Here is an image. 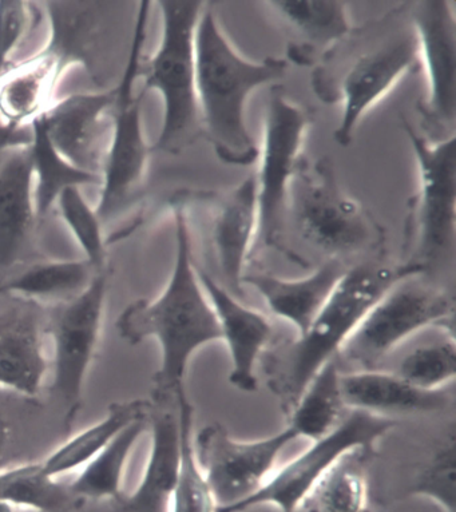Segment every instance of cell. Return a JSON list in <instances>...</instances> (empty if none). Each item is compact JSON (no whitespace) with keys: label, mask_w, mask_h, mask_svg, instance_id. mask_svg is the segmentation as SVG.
I'll return each mask as SVG.
<instances>
[{"label":"cell","mask_w":456,"mask_h":512,"mask_svg":"<svg viewBox=\"0 0 456 512\" xmlns=\"http://www.w3.org/2000/svg\"><path fill=\"white\" fill-rule=\"evenodd\" d=\"M422 390H444L456 376V344L452 333L407 352L394 372Z\"/></svg>","instance_id":"34"},{"label":"cell","mask_w":456,"mask_h":512,"mask_svg":"<svg viewBox=\"0 0 456 512\" xmlns=\"http://www.w3.org/2000/svg\"><path fill=\"white\" fill-rule=\"evenodd\" d=\"M410 276L420 275L404 264L390 267L372 261L348 268L307 331L269 353L264 361L265 380L288 411L316 373L339 357L352 333L384 293Z\"/></svg>","instance_id":"4"},{"label":"cell","mask_w":456,"mask_h":512,"mask_svg":"<svg viewBox=\"0 0 456 512\" xmlns=\"http://www.w3.org/2000/svg\"><path fill=\"white\" fill-rule=\"evenodd\" d=\"M395 426V420L390 418L350 410L335 430L276 468L255 494L235 506L217 508V512H245L260 506L276 508L277 512H296L341 456L359 448H374Z\"/></svg>","instance_id":"13"},{"label":"cell","mask_w":456,"mask_h":512,"mask_svg":"<svg viewBox=\"0 0 456 512\" xmlns=\"http://www.w3.org/2000/svg\"><path fill=\"white\" fill-rule=\"evenodd\" d=\"M11 443V428L9 422L5 418V415L0 412V470L9 466L6 463L7 452Z\"/></svg>","instance_id":"38"},{"label":"cell","mask_w":456,"mask_h":512,"mask_svg":"<svg viewBox=\"0 0 456 512\" xmlns=\"http://www.w3.org/2000/svg\"><path fill=\"white\" fill-rule=\"evenodd\" d=\"M150 6L152 3L146 0L138 3L128 59L114 85L116 99L111 110L110 140L101 172V197L95 206L102 222L117 216L140 192L153 150L146 142L142 123L145 94L137 91Z\"/></svg>","instance_id":"8"},{"label":"cell","mask_w":456,"mask_h":512,"mask_svg":"<svg viewBox=\"0 0 456 512\" xmlns=\"http://www.w3.org/2000/svg\"><path fill=\"white\" fill-rule=\"evenodd\" d=\"M296 440L289 427L252 442L233 438L221 424H210L193 434L194 458L217 508L235 506L260 490L276 471L285 448Z\"/></svg>","instance_id":"14"},{"label":"cell","mask_w":456,"mask_h":512,"mask_svg":"<svg viewBox=\"0 0 456 512\" xmlns=\"http://www.w3.org/2000/svg\"><path fill=\"white\" fill-rule=\"evenodd\" d=\"M454 299L419 276L398 281L364 316L340 355L359 371L376 369L403 341L431 327H450Z\"/></svg>","instance_id":"10"},{"label":"cell","mask_w":456,"mask_h":512,"mask_svg":"<svg viewBox=\"0 0 456 512\" xmlns=\"http://www.w3.org/2000/svg\"><path fill=\"white\" fill-rule=\"evenodd\" d=\"M177 414L180 419L182 455L181 470L169 512H217V502L198 467L193 452V406L188 395L177 399Z\"/></svg>","instance_id":"33"},{"label":"cell","mask_w":456,"mask_h":512,"mask_svg":"<svg viewBox=\"0 0 456 512\" xmlns=\"http://www.w3.org/2000/svg\"><path fill=\"white\" fill-rule=\"evenodd\" d=\"M418 37L420 69L427 75V95L418 109L428 138L455 136L456 17L455 3L422 0L410 3Z\"/></svg>","instance_id":"15"},{"label":"cell","mask_w":456,"mask_h":512,"mask_svg":"<svg viewBox=\"0 0 456 512\" xmlns=\"http://www.w3.org/2000/svg\"><path fill=\"white\" fill-rule=\"evenodd\" d=\"M329 259L374 252L384 244L383 226L358 200L341 189L328 157L301 162L292 182L287 228Z\"/></svg>","instance_id":"6"},{"label":"cell","mask_w":456,"mask_h":512,"mask_svg":"<svg viewBox=\"0 0 456 512\" xmlns=\"http://www.w3.org/2000/svg\"><path fill=\"white\" fill-rule=\"evenodd\" d=\"M287 59L245 58L226 37L212 7H205L196 31V93L202 137L226 165L251 166L259 148L247 123V105L260 87L287 75Z\"/></svg>","instance_id":"3"},{"label":"cell","mask_w":456,"mask_h":512,"mask_svg":"<svg viewBox=\"0 0 456 512\" xmlns=\"http://www.w3.org/2000/svg\"><path fill=\"white\" fill-rule=\"evenodd\" d=\"M0 512H17V507L6 502H0Z\"/></svg>","instance_id":"39"},{"label":"cell","mask_w":456,"mask_h":512,"mask_svg":"<svg viewBox=\"0 0 456 512\" xmlns=\"http://www.w3.org/2000/svg\"><path fill=\"white\" fill-rule=\"evenodd\" d=\"M114 86L66 95L42 114L58 152L77 168L101 176L111 132Z\"/></svg>","instance_id":"16"},{"label":"cell","mask_w":456,"mask_h":512,"mask_svg":"<svg viewBox=\"0 0 456 512\" xmlns=\"http://www.w3.org/2000/svg\"><path fill=\"white\" fill-rule=\"evenodd\" d=\"M419 70L410 3L354 27L327 51L313 70L312 89L321 102L341 105L340 125L333 133L336 144L348 148L364 115Z\"/></svg>","instance_id":"2"},{"label":"cell","mask_w":456,"mask_h":512,"mask_svg":"<svg viewBox=\"0 0 456 512\" xmlns=\"http://www.w3.org/2000/svg\"><path fill=\"white\" fill-rule=\"evenodd\" d=\"M160 43L141 63L142 93L157 91L164 118L153 150L180 154L202 137L196 93V31L206 3L162 0Z\"/></svg>","instance_id":"5"},{"label":"cell","mask_w":456,"mask_h":512,"mask_svg":"<svg viewBox=\"0 0 456 512\" xmlns=\"http://www.w3.org/2000/svg\"><path fill=\"white\" fill-rule=\"evenodd\" d=\"M150 454L136 490L122 502V512H169L181 470L182 440L178 414L158 407L149 415Z\"/></svg>","instance_id":"24"},{"label":"cell","mask_w":456,"mask_h":512,"mask_svg":"<svg viewBox=\"0 0 456 512\" xmlns=\"http://www.w3.org/2000/svg\"><path fill=\"white\" fill-rule=\"evenodd\" d=\"M61 65L39 50L31 57L15 62L0 77V122L13 129H25L45 113L62 75Z\"/></svg>","instance_id":"25"},{"label":"cell","mask_w":456,"mask_h":512,"mask_svg":"<svg viewBox=\"0 0 456 512\" xmlns=\"http://www.w3.org/2000/svg\"><path fill=\"white\" fill-rule=\"evenodd\" d=\"M348 268L344 261L329 259L312 275L301 279L255 272L245 273L243 283L255 288L273 315L288 321L301 335L319 315Z\"/></svg>","instance_id":"22"},{"label":"cell","mask_w":456,"mask_h":512,"mask_svg":"<svg viewBox=\"0 0 456 512\" xmlns=\"http://www.w3.org/2000/svg\"><path fill=\"white\" fill-rule=\"evenodd\" d=\"M15 303L17 307L0 316V388L34 399L50 369L43 324L38 304L21 299Z\"/></svg>","instance_id":"20"},{"label":"cell","mask_w":456,"mask_h":512,"mask_svg":"<svg viewBox=\"0 0 456 512\" xmlns=\"http://www.w3.org/2000/svg\"><path fill=\"white\" fill-rule=\"evenodd\" d=\"M126 5L125 2L42 3L50 31L41 50L53 57L63 70L81 66L99 85H105L106 79L114 75V65L124 69L128 59Z\"/></svg>","instance_id":"12"},{"label":"cell","mask_w":456,"mask_h":512,"mask_svg":"<svg viewBox=\"0 0 456 512\" xmlns=\"http://www.w3.org/2000/svg\"><path fill=\"white\" fill-rule=\"evenodd\" d=\"M402 129L414 150L418 190L407 204L404 265L419 275L454 260L456 246V137L431 140L404 115Z\"/></svg>","instance_id":"7"},{"label":"cell","mask_w":456,"mask_h":512,"mask_svg":"<svg viewBox=\"0 0 456 512\" xmlns=\"http://www.w3.org/2000/svg\"><path fill=\"white\" fill-rule=\"evenodd\" d=\"M277 21L292 35L288 45L289 61L299 66H316L333 46L351 33L347 3L337 0L324 2H265Z\"/></svg>","instance_id":"21"},{"label":"cell","mask_w":456,"mask_h":512,"mask_svg":"<svg viewBox=\"0 0 456 512\" xmlns=\"http://www.w3.org/2000/svg\"><path fill=\"white\" fill-rule=\"evenodd\" d=\"M35 3L23 0H0V77L14 65L13 55L17 53L26 35L33 29Z\"/></svg>","instance_id":"37"},{"label":"cell","mask_w":456,"mask_h":512,"mask_svg":"<svg viewBox=\"0 0 456 512\" xmlns=\"http://www.w3.org/2000/svg\"><path fill=\"white\" fill-rule=\"evenodd\" d=\"M315 113L289 98L284 87L273 86L264 119L263 145L255 177L257 200L256 245L289 254L287 210L289 192L301 162Z\"/></svg>","instance_id":"9"},{"label":"cell","mask_w":456,"mask_h":512,"mask_svg":"<svg viewBox=\"0 0 456 512\" xmlns=\"http://www.w3.org/2000/svg\"><path fill=\"white\" fill-rule=\"evenodd\" d=\"M341 391L350 410L368 412L384 418L403 414H430L446 410L451 404V395L446 388L436 391L422 390L407 383L394 372L378 369L343 372Z\"/></svg>","instance_id":"23"},{"label":"cell","mask_w":456,"mask_h":512,"mask_svg":"<svg viewBox=\"0 0 456 512\" xmlns=\"http://www.w3.org/2000/svg\"><path fill=\"white\" fill-rule=\"evenodd\" d=\"M372 448L341 456L303 503L307 512H371L367 466Z\"/></svg>","instance_id":"30"},{"label":"cell","mask_w":456,"mask_h":512,"mask_svg":"<svg viewBox=\"0 0 456 512\" xmlns=\"http://www.w3.org/2000/svg\"><path fill=\"white\" fill-rule=\"evenodd\" d=\"M455 434L438 448L416 478L411 494L434 503L442 512H455L456 455Z\"/></svg>","instance_id":"36"},{"label":"cell","mask_w":456,"mask_h":512,"mask_svg":"<svg viewBox=\"0 0 456 512\" xmlns=\"http://www.w3.org/2000/svg\"><path fill=\"white\" fill-rule=\"evenodd\" d=\"M153 404L144 399L111 404L106 415L93 426L67 439L41 460L43 471L53 478L81 470L134 420L148 418Z\"/></svg>","instance_id":"28"},{"label":"cell","mask_w":456,"mask_h":512,"mask_svg":"<svg viewBox=\"0 0 456 512\" xmlns=\"http://www.w3.org/2000/svg\"><path fill=\"white\" fill-rule=\"evenodd\" d=\"M27 148L33 168L34 202L39 221L49 216L63 190L101 186V176L77 168L58 152L50 140L42 115L30 123Z\"/></svg>","instance_id":"27"},{"label":"cell","mask_w":456,"mask_h":512,"mask_svg":"<svg viewBox=\"0 0 456 512\" xmlns=\"http://www.w3.org/2000/svg\"><path fill=\"white\" fill-rule=\"evenodd\" d=\"M107 292L109 273L103 269L77 297L54 305L47 321L45 329L53 341L51 394L65 412L66 431L82 407L87 375L101 341Z\"/></svg>","instance_id":"11"},{"label":"cell","mask_w":456,"mask_h":512,"mask_svg":"<svg viewBox=\"0 0 456 512\" xmlns=\"http://www.w3.org/2000/svg\"><path fill=\"white\" fill-rule=\"evenodd\" d=\"M0 502L34 512H73L82 499L69 484L47 475L41 462H31L0 470Z\"/></svg>","instance_id":"32"},{"label":"cell","mask_w":456,"mask_h":512,"mask_svg":"<svg viewBox=\"0 0 456 512\" xmlns=\"http://www.w3.org/2000/svg\"><path fill=\"white\" fill-rule=\"evenodd\" d=\"M149 430L148 418L134 420L111 440L69 484L79 499H109L121 495L130 455L141 436Z\"/></svg>","instance_id":"31"},{"label":"cell","mask_w":456,"mask_h":512,"mask_svg":"<svg viewBox=\"0 0 456 512\" xmlns=\"http://www.w3.org/2000/svg\"><path fill=\"white\" fill-rule=\"evenodd\" d=\"M339 357L325 364L300 395L289 416L288 427L299 439L309 442L323 438L339 426L346 416V402L341 391Z\"/></svg>","instance_id":"29"},{"label":"cell","mask_w":456,"mask_h":512,"mask_svg":"<svg viewBox=\"0 0 456 512\" xmlns=\"http://www.w3.org/2000/svg\"><path fill=\"white\" fill-rule=\"evenodd\" d=\"M198 279L216 313L221 341L231 357L229 383L237 390L256 392L257 364L273 339V325L264 313L249 308L239 297L222 287L209 273L198 269Z\"/></svg>","instance_id":"18"},{"label":"cell","mask_w":456,"mask_h":512,"mask_svg":"<svg viewBox=\"0 0 456 512\" xmlns=\"http://www.w3.org/2000/svg\"><path fill=\"white\" fill-rule=\"evenodd\" d=\"M55 209L58 210L59 216L81 248L83 259L89 261L97 271L107 269L103 222L97 210L83 196L82 188L63 190L55 204Z\"/></svg>","instance_id":"35"},{"label":"cell","mask_w":456,"mask_h":512,"mask_svg":"<svg viewBox=\"0 0 456 512\" xmlns=\"http://www.w3.org/2000/svg\"><path fill=\"white\" fill-rule=\"evenodd\" d=\"M39 224L29 148L10 150L0 161V281L30 259Z\"/></svg>","instance_id":"19"},{"label":"cell","mask_w":456,"mask_h":512,"mask_svg":"<svg viewBox=\"0 0 456 512\" xmlns=\"http://www.w3.org/2000/svg\"><path fill=\"white\" fill-rule=\"evenodd\" d=\"M208 238L222 277V287L244 299V276L255 250L257 200L255 177L249 176L221 194L209 193Z\"/></svg>","instance_id":"17"},{"label":"cell","mask_w":456,"mask_h":512,"mask_svg":"<svg viewBox=\"0 0 456 512\" xmlns=\"http://www.w3.org/2000/svg\"><path fill=\"white\" fill-rule=\"evenodd\" d=\"M97 272L85 259L35 261L0 281V296L58 305L77 297Z\"/></svg>","instance_id":"26"},{"label":"cell","mask_w":456,"mask_h":512,"mask_svg":"<svg viewBox=\"0 0 456 512\" xmlns=\"http://www.w3.org/2000/svg\"><path fill=\"white\" fill-rule=\"evenodd\" d=\"M176 254L168 284L154 300H137L118 316L116 328L130 345L156 340L161 363L154 376L156 403L177 402L186 394L185 376L192 357L221 341L216 313L198 279L185 198L173 201Z\"/></svg>","instance_id":"1"}]
</instances>
